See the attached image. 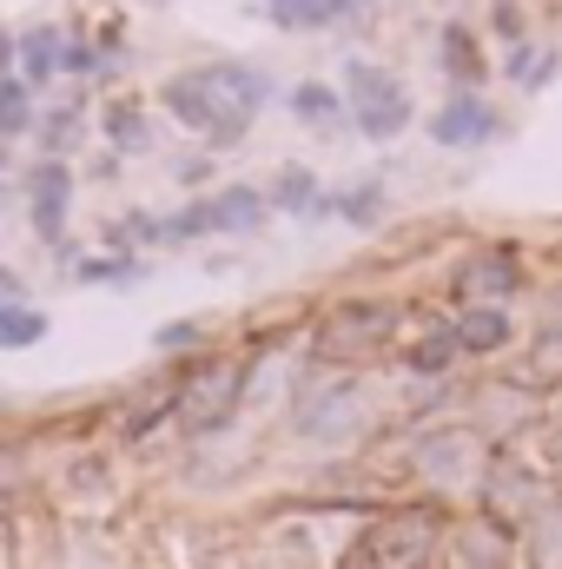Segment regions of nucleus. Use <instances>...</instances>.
I'll list each match as a JSON object with an SVG mask.
<instances>
[{"label":"nucleus","mask_w":562,"mask_h":569,"mask_svg":"<svg viewBox=\"0 0 562 569\" xmlns=\"http://www.w3.org/2000/svg\"><path fill=\"white\" fill-rule=\"evenodd\" d=\"M556 503V490L530 470V463H516V457H496L490 470H483V510H490V523L496 530H510V537H523L543 510Z\"/></svg>","instance_id":"nucleus-6"},{"label":"nucleus","mask_w":562,"mask_h":569,"mask_svg":"<svg viewBox=\"0 0 562 569\" xmlns=\"http://www.w3.org/2000/svg\"><path fill=\"white\" fill-rule=\"evenodd\" d=\"M430 557H436V510H391L351 543L344 569H430Z\"/></svg>","instance_id":"nucleus-2"},{"label":"nucleus","mask_w":562,"mask_h":569,"mask_svg":"<svg viewBox=\"0 0 562 569\" xmlns=\"http://www.w3.org/2000/svg\"><path fill=\"white\" fill-rule=\"evenodd\" d=\"M338 212H344L351 226H371V219L384 212V186H378V179H364L358 192H344V199H338Z\"/></svg>","instance_id":"nucleus-24"},{"label":"nucleus","mask_w":562,"mask_h":569,"mask_svg":"<svg viewBox=\"0 0 562 569\" xmlns=\"http://www.w3.org/2000/svg\"><path fill=\"white\" fill-rule=\"evenodd\" d=\"M7 67H13V33L0 27V80H7Z\"/></svg>","instance_id":"nucleus-31"},{"label":"nucleus","mask_w":562,"mask_h":569,"mask_svg":"<svg viewBox=\"0 0 562 569\" xmlns=\"http://www.w3.org/2000/svg\"><path fill=\"white\" fill-rule=\"evenodd\" d=\"M496 33H510V40L523 33V20H516V7H496Z\"/></svg>","instance_id":"nucleus-30"},{"label":"nucleus","mask_w":562,"mask_h":569,"mask_svg":"<svg viewBox=\"0 0 562 569\" xmlns=\"http://www.w3.org/2000/svg\"><path fill=\"white\" fill-rule=\"evenodd\" d=\"M543 457H550V477H562V425L543 437Z\"/></svg>","instance_id":"nucleus-29"},{"label":"nucleus","mask_w":562,"mask_h":569,"mask_svg":"<svg viewBox=\"0 0 562 569\" xmlns=\"http://www.w3.org/2000/svg\"><path fill=\"white\" fill-rule=\"evenodd\" d=\"M291 113H298L304 127H338V113H344V93H331L324 80H304V87H291Z\"/></svg>","instance_id":"nucleus-19"},{"label":"nucleus","mask_w":562,"mask_h":569,"mask_svg":"<svg viewBox=\"0 0 562 569\" xmlns=\"http://www.w3.org/2000/svg\"><path fill=\"white\" fill-rule=\"evenodd\" d=\"M245 405V365L239 358H212L179 385V430L185 437H219Z\"/></svg>","instance_id":"nucleus-4"},{"label":"nucleus","mask_w":562,"mask_h":569,"mask_svg":"<svg viewBox=\"0 0 562 569\" xmlns=\"http://www.w3.org/2000/svg\"><path fill=\"white\" fill-rule=\"evenodd\" d=\"M13 60H20V80H27V87L53 80V73H60V60H67V40H60V27H27V33L13 40Z\"/></svg>","instance_id":"nucleus-13"},{"label":"nucleus","mask_w":562,"mask_h":569,"mask_svg":"<svg viewBox=\"0 0 562 569\" xmlns=\"http://www.w3.org/2000/svg\"><path fill=\"white\" fill-rule=\"evenodd\" d=\"M279 27H331V0H265Z\"/></svg>","instance_id":"nucleus-23"},{"label":"nucleus","mask_w":562,"mask_h":569,"mask_svg":"<svg viewBox=\"0 0 562 569\" xmlns=\"http://www.w3.org/2000/svg\"><path fill=\"white\" fill-rule=\"evenodd\" d=\"M0 305H13V279L7 272H0Z\"/></svg>","instance_id":"nucleus-32"},{"label":"nucleus","mask_w":562,"mask_h":569,"mask_svg":"<svg viewBox=\"0 0 562 569\" xmlns=\"http://www.w3.org/2000/svg\"><path fill=\"white\" fill-rule=\"evenodd\" d=\"M450 338H456V351L490 358V351H503V345L516 338V325H510V311H503V305H463V311H456V325H450Z\"/></svg>","instance_id":"nucleus-12"},{"label":"nucleus","mask_w":562,"mask_h":569,"mask_svg":"<svg viewBox=\"0 0 562 569\" xmlns=\"http://www.w3.org/2000/svg\"><path fill=\"white\" fill-rule=\"evenodd\" d=\"M523 557H530V569H562V503H550L523 530Z\"/></svg>","instance_id":"nucleus-16"},{"label":"nucleus","mask_w":562,"mask_h":569,"mask_svg":"<svg viewBox=\"0 0 562 569\" xmlns=\"http://www.w3.org/2000/svg\"><path fill=\"white\" fill-rule=\"evenodd\" d=\"M27 212H33V232H40L47 246L67 239V212H73V172H67V159H40V166H33V179H27Z\"/></svg>","instance_id":"nucleus-9"},{"label":"nucleus","mask_w":562,"mask_h":569,"mask_svg":"<svg viewBox=\"0 0 562 569\" xmlns=\"http://www.w3.org/2000/svg\"><path fill=\"white\" fill-rule=\"evenodd\" d=\"M391 331H398V305H384V298H351V305H331V311H324V325H318V358H331V365L371 358Z\"/></svg>","instance_id":"nucleus-5"},{"label":"nucleus","mask_w":562,"mask_h":569,"mask_svg":"<svg viewBox=\"0 0 562 569\" xmlns=\"http://www.w3.org/2000/svg\"><path fill=\"white\" fill-rule=\"evenodd\" d=\"M265 192L259 186H219L212 199H192L185 212L165 219V239H219V232H259L265 226Z\"/></svg>","instance_id":"nucleus-7"},{"label":"nucleus","mask_w":562,"mask_h":569,"mask_svg":"<svg viewBox=\"0 0 562 569\" xmlns=\"http://www.w3.org/2000/svg\"><path fill=\"white\" fill-rule=\"evenodd\" d=\"M344 113L364 140H398L411 127V93L398 73H384L378 60H351L344 67Z\"/></svg>","instance_id":"nucleus-3"},{"label":"nucleus","mask_w":562,"mask_h":569,"mask_svg":"<svg viewBox=\"0 0 562 569\" xmlns=\"http://www.w3.org/2000/svg\"><path fill=\"white\" fill-rule=\"evenodd\" d=\"M73 127H80V113H53V120H47V146L60 152V146L73 140Z\"/></svg>","instance_id":"nucleus-27"},{"label":"nucleus","mask_w":562,"mask_h":569,"mask_svg":"<svg viewBox=\"0 0 562 569\" xmlns=\"http://www.w3.org/2000/svg\"><path fill=\"white\" fill-rule=\"evenodd\" d=\"M133 259H80V279H133Z\"/></svg>","instance_id":"nucleus-25"},{"label":"nucleus","mask_w":562,"mask_h":569,"mask_svg":"<svg viewBox=\"0 0 562 569\" xmlns=\"http://www.w3.org/2000/svg\"><path fill=\"white\" fill-rule=\"evenodd\" d=\"M411 463L430 483H470L476 477V437L470 430H436V437H423L411 450Z\"/></svg>","instance_id":"nucleus-11"},{"label":"nucleus","mask_w":562,"mask_h":569,"mask_svg":"<svg viewBox=\"0 0 562 569\" xmlns=\"http://www.w3.org/2000/svg\"><path fill=\"white\" fill-rule=\"evenodd\" d=\"M107 140H113V152H145L152 127H145L140 100H113V107H107Z\"/></svg>","instance_id":"nucleus-18"},{"label":"nucleus","mask_w":562,"mask_h":569,"mask_svg":"<svg viewBox=\"0 0 562 569\" xmlns=\"http://www.w3.org/2000/svg\"><path fill=\"white\" fill-rule=\"evenodd\" d=\"M430 140L436 146H483L496 140V107L490 100H476V93H450L443 107H436V120H430Z\"/></svg>","instance_id":"nucleus-10"},{"label":"nucleus","mask_w":562,"mask_h":569,"mask_svg":"<svg viewBox=\"0 0 562 569\" xmlns=\"http://www.w3.org/2000/svg\"><path fill=\"white\" fill-rule=\"evenodd\" d=\"M463 351H456V338H450V325L443 331H430V338H418L411 351H404V371H418V378H436V371H450Z\"/></svg>","instance_id":"nucleus-20"},{"label":"nucleus","mask_w":562,"mask_h":569,"mask_svg":"<svg viewBox=\"0 0 562 569\" xmlns=\"http://www.w3.org/2000/svg\"><path fill=\"white\" fill-rule=\"evenodd\" d=\"M165 113L179 127H192L205 146H239L252 133L259 107L272 100V80L245 60H212V67H192V73H172L159 87Z\"/></svg>","instance_id":"nucleus-1"},{"label":"nucleus","mask_w":562,"mask_h":569,"mask_svg":"<svg viewBox=\"0 0 562 569\" xmlns=\"http://www.w3.org/2000/svg\"><path fill=\"white\" fill-rule=\"evenodd\" d=\"M456 563L463 569H510V530H496V523L456 530Z\"/></svg>","instance_id":"nucleus-14"},{"label":"nucleus","mask_w":562,"mask_h":569,"mask_svg":"<svg viewBox=\"0 0 562 569\" xmlns=\"http://www.w3.org/2000/svg\"><path fill=\"white\" fill-rule=\"evenodd\" d=\"M33 127V87L20 80V73H7L0 80V133L13 140V133H27Z\"/></svg>","instance_id":"nucleus-21"},{"label":"nucleus","mask_w":562,"mask_h":569,"mask_svg":"<svg viewBox=\"0 0 562 569\" xmlns=\"http://www.w3.org/2000/svg\"><path fill=\"white\" fill-rule=\"evenodd\" d=\"M265 206H272V212H318V206H324V192H318V172H304V166H284L279 179H272V192H265Z\"/></svg>","instance_id":"nucleus-15"},{"label":"nucleus","mask_w":562,"mask_h":569,"mask_svg":"<svg viewBox=\"0 0 562 569\" xmlns=\"http://www.w3.org/2000/svg\"><path fill=\"white\" fill-rule=\"evenodd\" d=\"M47 338V318L33 305H0V351H20V345H40Z\"/></svg>","instance_id":"nucleus-22"},{"label":"nucleus","mask_w":562,"mask_h":569,"mask_svg":"<svg viewBox=\"0 0 562 569\" xmlns=\"http://www.w3.org/2000/svg\"><path fill=\"white\" fill-rule=\"evenodd\" d=\"M516 291H523V259L510 246H483L456 266V298H470V305H503Z\"/></svg>","instance_id":"nucleus-8"},{"label":"nucleus","mask_w":562,"mask_h":569,"mask_svg":"<svg viewBox=\"0 0 562 569\" xmlns=\"http://www.w3.org/2000/svg\"><path fill=\"white\" fill-rule=\"evenodd\" d=\"M443 67H450V80H463V93H476L483 53H476V33L470 27H443Z\"/></svg>","instance_id":"nucleus-17"},{"label":"nucleus","mask_w":562,"mask_h":569,"mask_svg":"<svg viewBox=\"0 0 562 569\" xmlns=\"http://www.w3.org/2000/svg\"><path fill=\"white\" fill-rule=\"evenodd\" d=\"M378 0H331V20H371Z\"/></svg>","instance_id":"nucleus-28"},{"label":"nucleus","mask_w":562,"mask_h":569,"mask_svg":"<svg viewBox=\"0 0 562 569\" xmlns=\"http://www.w3.org/2000/svg\"><path fill=\"white\" fill-rule=\"evenodd\" d=\"M199 338H205L199 325H165V331H159V351H185V345H199Z\"/></svg>","instance_id":"nucleus-26"}]
</instances>
